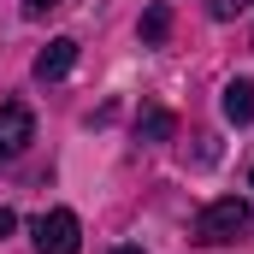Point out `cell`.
Instances as JSON below:
<instances>
[{"instance_id": "1", "label": "cell", "mask_w": 254, "mask_h": 254, "mask_svg": "<svg viewBox=\"0 0 254 254\" xmlns=\"http://www.w3.org/2000/svg\"><path fill=\"white\" fill-rule=\"evenodd\" d=\"M243 231H249V201H237V195L207 201L201 219H195V237H201V243H237Z\"/></svg>"}, {"instance_id": "2", "label": "cell", "mask_w": 254, "mask_h": 254, "mask_svg": "<svg viewBox=\"0 0 254 254\" xmlns=\"http://www.w3.org/2000/svg\"><path fill=\"white\" fill-rule=\"evenodd\" d=\"M83 249V225L71 207H54L36 219V254H77Z\"/></svg>"}, {"instance_id": "3", "label": "cell", "mask_w": 254, "mask_h": 254, "mask_svg": "<svg viewBox=\"0 0 254 254\" xmlns=\"http://www.w3.org/2000/svg\"><path fill=\"white\" fill-rule=\"evenodd\" d=\"M30 142H36L30 107H24V101H6V107H0V160H18Z\"/></svg>"}, {"instance_id": "4", "label": "cell", "mask_w": 254, "mask_h": 254, "mask_svg": "<svg viewBox=\"0 0 254 254\" xmlns=\"http://www.w3.org/2000/svg\"><path fill=\"white\" fill-rule=\"evenodd\" d=\"M71 65H77V42H71V36H54V42L36 54V77H42V83H60Z\"/></svg>"}, {"instance_id": "5", "label": "cell", "mask_w": 254, "mask_h": 254, "mask_svg": "<svg viewBox=\"0 0 254 254\" xmlns=\"http://www.w3.org/2000/svg\"><path fill=\"white\" fill-rule=\"evenodd\" d=\"M219 107H225L231 125H254V83H249V77L225 83V101H219Z\"/></svg>"}, {"instance_id": "6", "label": "cell", "mask_w": 254, "mask_h": 254, "mask_svg": "<svg viewBox=\"0 0 254 254\" xmlns=\"http://www.w3.org/2000/svg\"><path fill=\"white\" fill-rule=\"evenodd\" d=\"M136 136H142V142H166V136H172V113H166V107H142Z\"/></svg>"}, {"instance_id": "7", "label": "cell", "mask_w": 254, "mask_h": 254, "mask_svg": "<svg viewBox=\"0 0 254 254\" xmlns=\"http://www.w3.org/2000/svg\"><path fill=\"white\" fill-rule=\"evenodd\" d=\"M166 30H172V12L166 6H148L142 12V42H166Z\"/></svg>"}, {"instance_id": "8", "label": "cell", "mask_w": 254, "mask_h": 254, "mask_svg": "<svg viewBox=\"0 0 254 254\" xmlns=\"http://www.w3.org/2000/svg\"><path fill=\"white\" fill-rule=\"evenodd\" d=\"M254 0H207V12H213V18H219V24H231V18H237V12H249Z\"/></svg>"}, {"instance_id": "9", "label": "cell", "mask_w": 254, "mask_h": 254, "mask_svg": "<svg viewBox=\"0 0 254 254\" xmlns=\"http://www.w3.org/2000/svg\"><path fill=\"white\" fill-rule=\"evenodd\" d=\"M54 6H60V0H24V12H30V18H42V12H54Z\"/></svg>"}, {"instance_id": "10", "label": "cell", "mask_w": 254, "mask_h": 254, "mask_svg": "<svg viewBox=\"0 0 254 254\" xmlns=\"http://www.w3.org/2000/svg\"><path fill=\"white\" fill-rule=\"evenodd\" d=\"M12 225H18V219H12V207H0V237H12Z\"/></svg>"}, {"instance_id": "11", "label": "cell", "mask_w": 254, "mask_h": 254, "mask_svg": "<svg viewBox=\"0 0 254 254\" xmlns=\"http://www.w3.org/2000/svg\"><path fill=\"white\" fill-rule=\"evenodd\" d=\"M113 254H142V249H113Z\"/></svg>"}, {"instance_id": "12", "label": "cell", "mask_w": 254, "mask_h": 254, "mask_svg": "<svg viewBox=\"0 0 254 254\" xmlns=\"http://www.w3.org/2000/svg\"><path fill=\"white\" fill-rule=\"evenodd\" d=\"M249 184H254V172H249Z\"/></svg>"}]
</instances>
